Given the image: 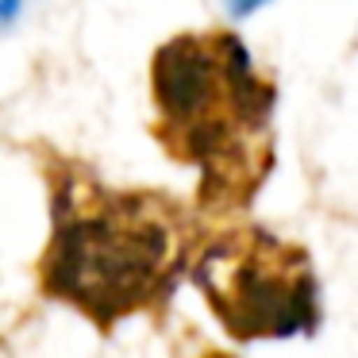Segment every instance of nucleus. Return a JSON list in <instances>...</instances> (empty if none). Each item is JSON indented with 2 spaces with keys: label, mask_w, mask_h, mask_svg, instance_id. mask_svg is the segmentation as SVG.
Returning a JSON list of instances; mask_svg holds the SVG:
<instances>
[{
  "label": "nucleus",
  "mask_w": 358,
  "mask_h": 358,
  "mask_svg": "<svg viewBox=\"0 0 358 358\" xmlns=\"http://www.w3.org/2000/svg\"><path fill=\"white\" fill-rule=\"evenodd\" d=\"M47 239L35 289L101 335L155 316L185 281L212 220L162 189H124L66 155L43 158Z\"/></svg>",
  "instance_id": "f257e3e1"
},
{
  "label": "nucleus",
  "mask_w": 358,
  "mask_h": 358,
  "mask_svg": "<svg viewBox=\"0 0 358 358\" xmlns=\"http://www.w3.org/2000/svg\"><path fill=\"white\" fill-rule=\"evenodd\" d=\"M150 135L196 173V212L212 224L255 204L273 170L278 85L235 31H185L150 58Z\"/></svg>",
  "instance_id": "f03ea898"
},
{
  "label": "nucleus",
  "mask_w": 358,
  "mask_h": 358,
  "mask_svg": "<svg viewBox=\"0 0 358 358\" xmlns=\"http://www.w3.org/2000/svg\"><path fill=\"white\" fill-rule=\"evenodd\" d=\"M189 285L235 343H285L320 327V278L308 247L250 220L208 224L189 262Z\"/></svg>",
  "instance_id": "7ed1b4c3"
},
{
  "label": "nucleus",
  "mask_w": 358,
  "mask_h": 358,
  "mask_svg": "<svg viewBox=\"0 0 358 358\" xmlns=\"http://www.w3.org/2000/svg\"><path fill=\"white\" fill-rule=\"evenodd\" d=\"M266 4H270V0H224V8L231 20H247V16H255L258 8H266Z\"/></svg>",
  "instance_id": "20e7f679"
},
{
  "label": "nucleus",
  "mask_w": 358,
  "mask_h": 358,
  "mask_svg": "<svg viewBox=\"0 0 358 358\" xmlns=\"http://www.w3.org/2000/svg\"><path fill=\"white\" fill-rule=\"evenodd\" d=\"M20 8H24V0H0V27L12 24L20 16Z\"/></svg>",
  "instance_id": "39448f33"
}]
</instances>
